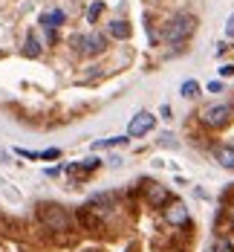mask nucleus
I'll return each instance as SVG.
<instances>
[{"label": "nucleus", "instance_id": "3", "mask_svg": "<svg viewBox=\"0 0 234 252\" xmlns=\"http://www.w3.org/2000/svg\"><path fill=\"white\" fill-rule=\"evenodd\" d=\"M200 119H203V125H206V127H211V130H220V127H226L234 119V107L229 104V101L211 104V107H208Z\"/></svg>", "mask_w": 234, "mask_h": 252}, {"label": "nucleus", "instance_id": "8", "mask_svg": "<svg viewBox=\"0 0 234 252\" xmlns=\"http://www.w3.org/2000/svg\"><path fill=\"white\" fill-rule=\"evenodd\" d=\"M78 44L87 55H99V52H104L107 41H104V35H87V38H78Z\"/></svg>", "mask_w": 234, "mask_h": 252}, {"label": "nucleus", "instance_id": "7", "mask_svg": "<svg viewBox=\"0 0 234 252\" xmlns=\"http://www.w3.org/2000/svg\"><path fill=\"white\" fill-rule=\"evenodd\" d=\"M211 157H214V162H217V165L232 168V171H234V148H232V145H214Z\"/></svg>", "mask_w": 234, "mask_h": 252}, {"label": "nucleus", "instance_id": "16", "mask_svg": "<svg viewBox=\"0 0 234 252\" xmlns=\"http://www.w3.org/2000/svg\"><path fill=\"white\" fill-rule=\"evenodd\" d=\"M214 252H234V244L229 238H217L214 241Z\"/></svg>", "mask_w": 234, "mask_h": 252}, {"label": "nucleus", "instance_id": "14", "mask_svg": "<svg viewBox=\"0 0 234 252\" xmlns=\"http://www.w3.org/2000/svg\"><path fill=\"white\" fill-rule=\"evenodd\" d=\"M26 55H29V58H38V55H41V44H38V38H35V35H29V38H26Z\"/></svg>", "mask_w": 234, "mask_h": 252}, {"label": "nucleus", "instance_id": "13", "mask_svg": "<svg viewBox=\"0 0 234 252\" xmlns=\"http://www.w3.org/2000/svg\"><path fill=\"white\" fill-rule=\"evenodd\" d=\"M102 12H104V3H102V0H93V3H90V9H87V21H90V24H96Z\"/></svg>", "mask_w": 234, "mask_h": 252}, {"label": "nucleus", "instance_id": "9", "mask_svg": "<svg viewBox=\"0 0 234 252\" xmlns=\"http://www.w3.org/2000/svg\"><path fill=\"white\" fill-rule=\"evenodd\" d=\"M78 220H81L87 229H102V218H99V212H93L90 206H84V209L78 212Z\"/></svg>", "mask_w": 234, "mask_h": 252}, {"label": "nucleus", "instance_id": "12", "mask_svg": "<svg viewBox=\"0 0 234 252\" xmlns=\"http://www.w3.org/2000/svg\"><path fill=\"white\" fill-rule=\"evenodd\" d=\"M182 99H194V96H197V93H200V81H194V78H188V81H185V84H182Z\"/></svg>", "mask_w": 234, "mask_h": 252}, {"label": "nucleus", "instance_id": "1", "mask_svg": "<svg viewBox=\"0 0 234 252\" xmlns=\"http://www.w3.org/2000/svg\"><path fill=\"white\" fill-rule=\"evenodd\" d=\"M194 29H197V18L188 15V12H182V15L171 18V21L165 24V41L180 47V44H185V41L194 35Z\"/></svg>", "mask_w": 234, "mask_h": 252}, {"label": "nucleus", "instance_id": "6", "mask_svg": "<svg viewBox=\"0 0 234 252\" xmlns=\"http://www.w3.org/2000/svg\"><path fill=\"white\" fill-rule=\"evenodd\" d=\"M145 197H148V203L156 206V209H162L165 203L171 200L168 189H165V186H159V183H145Z\"/></svg>", "mask_w": 234, "mask_h": 252}, {"label": "nucleus", "instance_id": "11", "mask_svg": "<svg viewBox=\"0 0 234 252\" xmlns=\"http://www.w3.org/2000/svg\"><path fill=\"white\" fill-rule=\"evenodd\" d=\"M41 24L47 26V29H58V26L64 24V12H61V9H55V12H50V15H44V18H41Z\"/></svg>", "mask_w": 234, "mask_h": 252}, {"label": "nucleus", "instance_id": "15", "mask_svg": "<svg viewBox=\"0 0 234 252\" xmlns=\"http://www.w3.org/2000/svg\"><path fill=\"white\" fill-rule=\"evenodd\" d=\"M93 168H99V159H96V157H90V159H81L78 165H73V171H93Z\"/></svg>", "mask_w": 234, "mask_h": 252}, {"label": "nucleus", "instance_id": "10", "mask_svg": "<svg viewBox=\"0 0 234 252\" xmlns=\"http://www.w3.org/2000/svg\"><path fill=\"white\" fill-rule=\"evenodd\" d=\"M107 29H110V35H113V38H119V41L130 38V24H128V21H113Z\"/></svg>", "mask_w": 234, "mask_h": 252}, {"label": "nucleus", "instance_id": "17", "mask_svg": "<svg viewBox=\"0 0 234 252\" xmlns=\"http://www.w3.org/2000/svg\"><path fill=\"white\" fill-rule=\"evenodd\" d=\"M220 76L232 78V76H234V64H226V67H223V70H220Z\"/></svg>", "mask_w": 234, "mask_h": 252}, {"label": "nucleus", "instance_id": "19", "mask_svg": "<svg viewBox=\"0 0 234 252\" xmlns=\"http://www.w3.org/2000/svg\"><path fill=\"white\" fill-rule=\"evenodd\" d=\"M208 90H211V93H220V90H223V84H220V81H211V84H208Z\"/></svg>", "mask_w": 234, "mask_h": 252}, {"label": "nucleus", "instance_id": "2", "mask_svg": "<svg viewBox=\"0 0 234 252\" xmlns=\"http://www.w3.org/2000/svg\"><path fill=\"white\" fill-rule=\"evenodd\" d=\"M38 218H41V223L52 232H67V229L73 226V218L67 215V209L64 206H58V203H41L38 206Z\"/></svg>", "mask_w": 234, "mask_h": 252}, {"label": "nucleus", "instance_id": "5", "mask_svg": "<svg viewBox=\"0 0 234 252\" xmlns=\"http://www.w3.org/2000/svg\"><path fill=\"white\" fill-rule=\"evenodd\" d=\"M156 125V116L151 113V110H139L133 119H130L128 125V136H145L148 130H154Z\"/></svg>", "mask_w": 234, "mask_h": 252}, {"label": "nucleus", "instance_id": "4", "mask_svg": "<svg viewBox=\"0 0 234 252\" xmlns=\"http://www.w3.org/2000/svg\"><path fill=\"white\" fill-rule=\"evenodd\" d=\"M162 209H165V220H168L171 226H188L191 218H188V206L182 200H168Z\"/></svg>", "mask_w": 234, "mask_h": 252}, {"label": "nucleus", "instance_id": "18", "mask_svg": "<svg viewBox=\"0 0 234 252\" xmlns=\"http://www.w3.org/2000/svg\"><path fill=\"white\" fill-rule=\"evenodd\" d=\"M226 35H229V38H234V15L229 18V24H226Z\"/></svg>", "mask_w": 234, "mask_h": 252}]
</instances>
